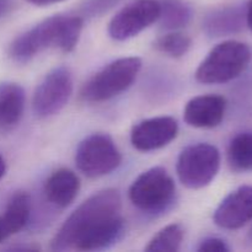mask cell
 <instances>
[{"label": "cell", "mask_w": 252, "mask_h": 252, "mask_svg": "<svg viewBox=\"0 0 252 252\" xmlns=\"http://www.w3.org/2000/svg\"><path fill=\"white\" fill-rule=\"evenodd\" d=\"M122 199L118 189H106L80 204L56 234L53 251H98L115 245L125 234L121 214Z\"/></svg>", "instance_id": "1"}, {"label": "cell", "mask_w": 252, "mask_h": 252, "mask_svg": "<svg viewBox=\"0 0 252 252\" xmlns=\"http://www.w3.org/2000/svg\"><path fill=\"white\" fill-rule=\"evenodd\" d=\"M83 27L80 15H53L16 37L9 47L10 58L24 64L49 48L70 53L78 44Z\"/></svg>", "instance_id": "2"}, {"label": "cell", "mask_w": 252, "mask_h": 252, "mask_svg": "<svg viewBox=\"0 0 252 252\" xmlns=\"http://www.w3.org/2000/svg\"><path fill=\"white\" fill-rule=\"evenodd\" d=\"M142 69L138 57H123L111 62L81 88L80 97L85 102H105L116 97L132 86Z\"/></svg>", "instance_id": "3"}, {"label": "cell", "mask_w": 252, "mask_h": 252, "mask_svg": "<svg viewBox=\"0 0 252 252\" xmlns=\"http://www.w3.org/2000/svg\"><path fill=\"white\" fill-rule=\"evenodd\" d=\"M251 57V48L244 42L235 39L221 42L199 64L196 79L206 85L229 83L243 74Z\"/></svg>", "instance_id": "4"}, {"label": "cell", "mask_w": 252, "mask_h": 252, "mask_svg": "<svg viewBox=\"0 0 252 252\" xmlns=\"http://www.w3.org/2000/svg\"><path fill=\"white\" fill-rule=\"evenodd\" d=\"M176 186L164 167H152L140 174L130 185L128 197L135 208L148 214L167 211L174 203Z\"/></svg>", "instance_id": "5"}, {"label": "cell", "mask_w": 252, "mask_h": 252, "mask_svg": "<svg viewBox=\"0 0 252 252\" xmlns=\"http://www.w3.org/2000/svg\"><path fill=\"white\" fill-rule=\"evenodd\" d=\"M220 167V153L208 143H197L185 148L177 159V176L184 186L199 189L208 186Z\"/></svg>", "instance_id": "6"}, {"label": "cell", "mask_w": 252, "mask_h": 252, "mask_svg": "<svg viewBox=\"0 0 252 252\" xmlns=\"http://www.w3.org/2000/svg\"><path fill=\"white\" fill-rule=\"evenodd\" d=\"M122 155L112 138L105 133H95L79 144L75 164L79 171L90 179L106 176L118 169Z\"/></svg>", "instance_id": "7"}, {"label": "cell", "mask_w": 252, "mask_h": 252, "mask_svg": "<svg viewBox=\"0 0 252 252\" xmlns=\"http://www.w3.org/2000/svg\"><path fill=\"white\" fill-rule=\"evenodd\" d=\"M73 75L66 66L49 71L36 88L32 110L39 118H48L61 112L73 94Z\"/></svg>", "instance_id": "8"}, {"label": "cell", "mask_w": 252, "mask_h": 252, "mask_svg": "<svg viewBox=\"0 0 252 252\" xmlns=\"http://www.w3.org/2000/svg\"><path fill=\"white\" fill-rule=\"evenodd\" d=\"M159 14V0H134L111 19L108 34L115 41H127L157 22Z\"/></svg>", "instance_id": "9"}, {"label": "cell", "mask_w": 252, "mask_h": 252, "mask_svg": "<svg viewBox=\"0 0 252 252\" xmlns=\"http://www.w3.org/2000/svg\"><path fill=\"white\" fill-rule=\"evenodd\" d=\"M177 133V121L170 116H160L137 123L130 132V142L139 152H153L170 144Z\"/></svg>", "instance_id": "10"}, {"label": "cell", "mask_w": 252, "mask_h": 252, "mask_svg": "<svg viewBox=\"0 0 252 252\" xmlns=\"http://www.w3.org/2000/svg\"><path fill=\"white\" fill-rule=\"evenodd\" d=\"M214 223L223 229L235 230L252 220V186H241L230 192L214 212Z\"/></svg>", "instance_id": "11"}, {"label": "cell", "mask_w": 252, "mask_h": 252, "mask_svg": "<svg viewBox=\"0 0 252 252\" xmlns=\"http://www.w3.org/2000/svg\"><path fill=\"white\" fill-rule=\"evenodd\" d=\"M226 111V100L220 95H201L191 98L184 111L185 122L194 128L218 127Z\"/></svg>", "instance_id": "12"}, {"label": "cell", "mask_w": 252, "mask_h": 252, "mask_svg": "<svg viewBox=\"0 0 252 252\" xmlns=\"http://www.w3.org/2000/svg\"><path fill=\"white\" fill-rule=\"evenodd\" d=\"M80 189V180L74 171L59 169L44 182L43 192L47 201L58 208H66L74 202Z\"/></svg>", "instance_id": "13"}, {"label": "cell", "mask_w": 252, "mask_h": 252, "mask_svg": "<svg viewBox=\"0 0 252 252\" xmlns=\"http://www.w3.org/2000/svg\"><path fill=\"white\" fill-rule=\"evenodd\" d=\"M246 24L245 11L238 6H226L209 12L203 20V30L209 37L238 33Z\"/></svg>", "instance_id": "14"}, {"label": "cell", "mask_w": 252, "mask_h": 252, "mask_svg": "<svg viewBox=\"0 0 252 252\" xmlns=\"http://www.w3.org/2000/svg\"><path fill=\"white\" fill-rule=\"evenodd\" d=\"M31 214V199L26 192H16L7 202L0 216V243L21 231L27 225Z\"/></svg>", "instance_id": "15"}, {"label": "cell", "mask_w": 252, "mask_h": 252, "mask_svg": "<svg viewBox=\"0 0 252 252\" xmlns=\"http://www.w3.org/2000/svg\"><path fill=\"white\" fill-rule=\"evenodd\" d=\"M26 95L16 83L0 84V129L14 127L22 118Z\"/></svg>", "instance_id": "16"}, {"label": "cell", "mask_w": 252, "mask_h": 252, "mask_svg": "<svg viewBox=\"0 0 252 252\" xmlns=\"http://www.w3.org/2000/svg\"><path fill=\"white\" fill-rule=\"evenodd\" d=\"M192 19V9L182 0H161L159 21L161 29L177 31L186 27Z\"/></svg>", "instance_id": "17"}, {"label": "cell", "mask_w": 252, "mask_h": 252, "mask_svg": "<svg viewBox=\"0 0 252 252\" xmlns=\"http://www.w3.org/2000/svg\"><path fill=\"white\" fill-rule=\"evenodd\" d=\"M228 162L234 171H252V132L240 133L231 139Z\"/></svg>", "instance_id": "18"}, {"label": "cell", "mask_w": 252, "mask_h": 252, "mask_svg": "<svg viewBox=\"0 0 252 252\" xmlns=\"http://www.w3.org/2000/svg\"><path fill=\"white\" fill-rule=\"evenodd\" d=\"M185 230L181 224H170L162 228L148 243L145 251L148 252H176L181 248Z\"/></svg>", "instance_id": "19"}, {"label": "cell", "mask_w": 252, "mask_h": 252, "mask_svg": "<svg viewBox=\"0 0 252 252\" xmlns=\"http://www.w3.org/2000/svg\"><path fill=\"white\" fill-rule=\"evenodd\" d=\"M192 46L191 37L186 33L177 31H169L164 36L159 37L154 42V48L160 53L169 56L171 58H181L187 52L189 51Z\"/></svg>", "instance_id": "20"}, {"label": "cell", "mask_w": 252, "mask_h": 252, "mask_svg": "<svg viewBox=\"0 0 252 252\" xmlns=\"http://www.w3.org/2000/svg\"><path fill=\"white\" fill-rule=\"evenodd\" d=\"M121 0H83L79 11L83 17H96L106 14L116 6Z\"/></svg>", "instance_id": "21"}, {"label": "cell", "mask_w": 252, "mask_h": 252, "mask_svg": "<svg viewBox=\"0 0 252 252\" xmlns=\"http://www.w3.org/2000/svg\"><path fill=\"white\" fill-rule=\"evenodd\" d=\"M197 251L199 252H229L230 248L224 241L223 239L219 238H207L199 244Z\"/></svg>", "instance_id": "22"}, {"label": "cell", "mask_w": 252, "mask_h": 252, "mask_svg": "<svg viewBox=\"0 0 252 252\" xmlns=\"http://www.w3.org/2000/svg\"><path fill=\"white\" fill-rule=\"evenodd\" d=\"M12 9V0H0V19L4 17Z\"/></svg>", "instance_id": "23"}, {"label": "cell", "mask_w": 252, "mask_h": 252, "mask_svg": "<svg viewBox=\"0 0 252 252\" xmlns=\"http://www.w3.org/2000/svg\"><path fill=\"white\" fill-rule=\"evenodd\" d=\"M30 4H33L36 6H48V5L58 4V2L65 1V0H27Z\"/></svg>", "instance_id": "24"}, {"label": "cell", "mask_w": 252, "mask_h": 252, "mask_svg": "<svg viewBox=\"0 0 252 252\" xmlns=\"http://www.w3.org/2000/svg\"><path fill=\"white\" fill-rule=\"evenodd\" d=\"M245 16H246V26L252 30V0H250V2H249L248 9H246L245 11Z\"/></svg>", "instance_id": "25"}, {"label": "cell", "mask_w": 252, "mask_h": 252, "mask_svg": "<svg viewBox=\"0 0 252 252\" xmlns=\"http://www.w3.org/2000/svg\"><path fill=\"white\" fill-rule=\"evenodd\" d=\"M5 172H6V164H5V160L4 158L0 155V180L4 177Z\"/></svg>", "instance_id": "26"}]
</instances>
